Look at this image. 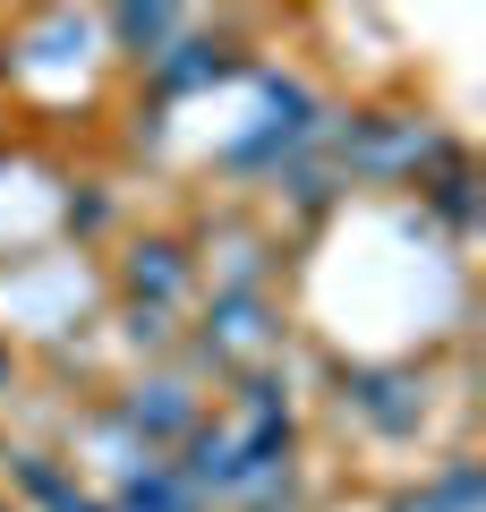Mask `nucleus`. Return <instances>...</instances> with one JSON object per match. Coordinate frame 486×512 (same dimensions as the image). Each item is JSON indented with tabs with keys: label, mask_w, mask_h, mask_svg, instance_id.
Returning <instances> with one entry per match:
<instances>
[{
	"label": "nucleus",
	"mask_w": 486,
	"mask_h": 512,
	"mask_svg": "<svg viewBox=\"0 0 486 512\" xmlns=\"http://www.w3.org/2000/svg\"><path fill=\"white\" fill-rule=\"evenodd\" d=\"M0 367H9V359H0Z\"/></svg>",
	"instance_id": "1"
}]
</instances>
